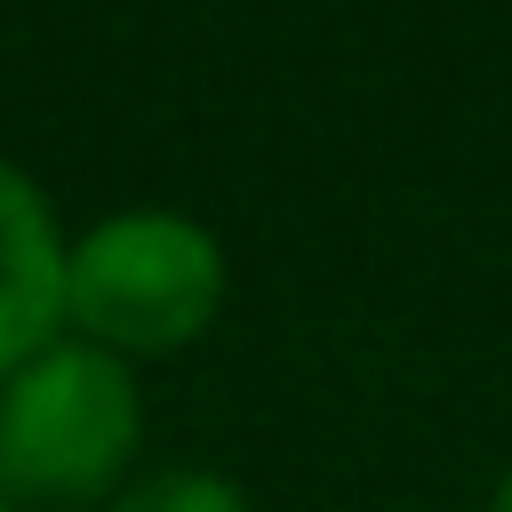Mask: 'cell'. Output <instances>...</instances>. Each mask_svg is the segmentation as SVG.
I'll return each instance as SVG.
<instances>
[{"instance_id":"1","label":"cell","mask_w":512,"mask_h":512,"mask_svg":"<svg viewBox=\"0 0 512 512\" xmlns=\"http://www.w3.org/2000/svg\"><path fill=\"white\" fill-rule=\"evenodd\" d=\"M136 384L104 344H48L0 392V488L32 504H88L136 448Z\"/></svg>"},{"instance_id":"2","label":"cell","mask_w":512,"mask_h":512,"mask_svg":"<svg viewBox=\"0 0 512 512\" xmlns=\"http://www.w3.org/2000/svg\"><path fill=\"white\" fill-rule=\"evenodd\" d=\"M224 304V256L184 216H112L64 256V312L104 352L192 344Z\"/></svg>"},{"instance_id":"3","label":"cell","mask_w":512,"mask_h":512,"mask_svg":"<svg viewBox=\"0 0 512 512\" xmlns=\"http://www.w3.org/2000/svg\"><path fill=\"white\" fill-rule=\"evenodd\" d=\"M64 240L32 176L0 160V376L48 352V328L64 320Z\"/></svg>"},{"instance_id":"4","label":"cell","mask_w":512,"mask_h":512,"mask_svg":"<svg viewBox=\"0 0 512 512\" xmlns=\"http://www.w3.org/2000/svg\"><path fill=\"white\" fill-rule=\"evenodd\" d=\"M112 512H248V504H240V488H224L208 472H160V480L128 488Z\"/></svg>"},{"instance_id":"5","label":"cell","mask_w":512,"mask_h":512,"mask_svg":"<svg viewBox=\"0 0 512 512\" xmlns=\"http://www.w3.org/2000/svg\"><path fill=\"white\" fill-rule=\"evenodd\" d=\"M496 512H512V472H504V488H496Z\"/></svg>"},{"instance_id":"6","label":"cell","mask_w":512,"mask_h":512,"mask_svg":"<svg viewBox=\"0 0 512 512\" xmlns=\"http://www.w3.org/2000/svg\"><path fill=\"white\" fill-rule=\"evenodd\" d=\"M0 512H16V504H8V488H0Z\"/></svg>"}]
</instances>
